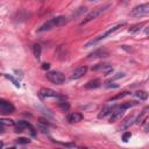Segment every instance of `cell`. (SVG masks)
<instances>
[{
    "instance_id": "obj_1",
    "label": "cell",
    "mask_w": 149,
    "mask_h": 149,
    "mask_svg": "<svg viewBox=\"0 0 149 149\" xmlns=\"http://www.w3.org/2000/svg\"><path fill=\"white\" fill-rule=\"evenodd\" d=\"M66 23V17L64 16H56V17H52L50 20H48L45 23H43L38 29L37 31H47V30H50L52 28H56V27H62Z\"/></svg>"
},
{
    "instance_id": "obj_2",
    "label": "cell",
    "mask_w": 149,
    "mask_h": 149,
    "mask_svg": "<svg viewBox=\"0 0 149 149\" xmlns=\"http://www.w3.org/2000/svg\"><path fill=\"white\" fill-rule=\"evenodd\" d=\"M111 7V5L109 3H104V5H101V6H99V7H97V8H94L91 13H88L87 15H86V17L80 22V24L81 26H84V24H86L87 22H90V21H92L93 19H95V17H98L99 15H101L102 13H105L108 8Z\"/></svg>"
},
{
    "instance_id": "obj_3",
    "label": "cell",
    "mask_w": 149,
    "mask_h": 149,
    "mask_svg": "<svg viewBox=\"0 0 149 149\" xmlns=\"http://www.w3.org/2000/svg\"><path fill=\"white\" fill-rule=\"evenodd\" d=\"M122 26H125V23H119V24H116V26H113L112 28H109L108 30H106L104 34H101V35H99V36H97L95 38H93L92 41H90V42H87L86 44H85V48H88V47H92V45H94V44H97L99 41H101V40H104V38H106L107 36H109L111 34H113L114 31H116L119 28H121Z\"/></svg>"
},
{
    "instance_id": "obj_4",
    "label": "cell",
    "mask_w": 149,
    "mask_h": 149,
    "mask_svg": "<svg viewBox=\"0 0 149 149\" xmlns=\"http://www.w3.org/2000/svg\"><path fill=\"white\" fill-rule=\"evenodd\" d=\"M148 14H149V3H143L140 6H136L129 13V15L133 17H142V16H147Z\"/></svg>"
},
{
    "instance_id": "obj_5",
    "label": "cell",
    "mask_w": 149,
    "mask_h": 149,
    "mask_svg": "<svg viewBox=\"0 0 149 149\" xmlns=\"http://www.w3.org/2000/svg\"><path fill=\"white\" fill-rule=\"evenodd\" d=\"M45 77L48 80H50L51 83L57 84V85H61L65 81V76L59 71H49L45 74Z\"/></svg>"
},
{
    "instance_id": "obj_6",
    "label": "cell",
    "mask_w": 149,
    "mask_h": 149,
    "mask_svg": "<svg viewBox=\"0 0 149 149\" xmlns=\"http://www.w3.org/2000/svg\"><path fill=\"white\" fill-rule=\"evenodd\" d=\"M14 112H15V107L12 102L5 99H0V113L1 114H10Z\"/></svg>"
},
{
    "instance_id": "obj_7",
    "label": "cell",
    "mask_w": 149,
    "mask_h": 149,
    "mask_svg": "<svg viewBox=\"0 0 149 149\" xmlns=\"http://www.w3.org/2000/svg\"><path fill=\"white\" fill-rule=\"evenodd\" d=\"M38 95L41 98H62L56 91H54L51 88H47V87L41 88L38 92Z\"/></svg>"
},
{
    "instance_id": "obj_8",
    "label": "cell",
    "mask_w": 149,
    "mask_h": 149,
    "mask_svg": "<svg viewBox=\"0 0 149 149\" xmlns=\"http://www.w3.org/2000/svg\"><path fill=\"white\" fill-rule=\"evenodd\" d=\"M92 70L93 71H102L105 74H108L113 69H112V66L108 63H99V64L93 65L92 66Z\"/></svg>"
},
{
    "instance_id": "obj_9",
    "label": "cell",
    "mask_w": 149,
    "mask_h": 149,
    "mask_svg": "<svg viewBox=\"0 0 149 149\" xmlns=\"http://www.w3.org/2000/svg\"><path fill=\"white\" fill-rule=\"evenodd\" d=\"M86 71H87V68H86V66H79V68H77V69L72 72L71 78H72V79H79L80 77H83V76L86 73Z\"/></svg>"
},
{
    "instance_id": "obj_10",
    "label": "cell",
    "mask_w": 149,
    "mask_h": 149,
    "mask_svg": "<svg viewBox=\"0 0 149 149\" xmlns=\"http://www.w3.org/2000/svg\"><path fill=\"white\" fill-rule=\"evenodd\" d=\"M107 56H108V52H107L106 50H104V49H98V50L91 52V54L88 55V58L92 59V58H101V57H107Z\"/></svg>"
},
{
    "instance_id": "obj_11",
    "label": "cell",
    "mask_w": 149,
    "mask_h": 149,
    "mask_svg": "<svg viewBox=\"0 0 149 149\" xmlns=\"http://www.w3.org/2000/svg\"><path fill=\"white\" fill-rule=\"evenodd\" d=\"M81 119H83V115H81L80 113H77V112H74V113H71V114L68 116V121H69L70 123L79 122V121H81Z\"/></svg>"
},
{
    "instance_id": "obj_12",
    "label": "cell",
    "mask_w": 149,
    "mask_h": 149,
    "mask_svg": "<svg viewBox=\"0 0 149 149\" xmlns=\"http://www.w3.org/2000/svg\"><path fill=\"white\" fill-rule=\"evenodd\" d=\"M99 86H100V80H99V79H93V80H90V81L85 85V88L92 90V88H98Z\"/></svg>"
},
{
    "instance_id": "obj_13",
    "label": "cell",
    "mask_w": 149,
    "mask_h": 149,
    "mask_svg": "<svg viewBox=\"0 0 149 149\" xmlns=\"http://www.w3.org/2000/svg\"><path fill=\"white\" fill-rule=\"evenodd\" d=\"M114 108H115V106H107V107H105V108L101 111V113L99 114V118H104V116H106L107 114H111Z\"/></svg>"
},
{
    "instance_id": "obj_14",
    "label": "cell",
    "mask_w": 149,
    "mask_h": 149,
    "mask_svg": "<svg viewBox=\"0 0 149 149\" xmlns=\"http://www.w3.org/2000/svg\"><path fill=\"white\" fill-rule=\"evenodd\" d=\"M41 51H42L41 45H40V44H34V47H33V52H34L35 58L40 59V57H41Z\"/></svg>"
},
{
    "instance_id": "obj_15",
    "label": "cell",
    "mask_w": 149,
    "mask_h": 149,
    "mask_svg": "<svg viewBox=\"0 0 149 149\" xmlns=\"http://www.w3.org/2000/svg\"><path fill=\"white\" fill-rule=\"evenodd\" d=\"M58 106H59V108L62 109V111H68L69 108H70V105H69V102L68 101H64V100H61V101H58Z\"/></svg>"
},
{
    "instance_id": "obj_16",
    "label": "cell",
    "mask_w": 149,
    "mask_h": 149,
    "mask_svg": "<svg viewBox=\"0 0 149 149\" xmlns=\"http://www.w3.org/2000/svg\"><path fill=\"white\" fill-rule=\"evenodd\" d=\"M144 24H146L144 22H141V23H137V24L130 27V28H129V33H136V31H139V30L141 29V27H143Z\"/></svg>"
},
{
    "instance_id": "obj_17",
    "label": "cell",
    "mask_w": 149,
    "mask_h": 149,
    "mask_svg": "<svg viewBox=\"0 0 149 149\" xmlns=\"http://www.w3.org/2000/svg\"><path fill=\"white\" fill-rule=\"evenodd\" d=\"M135 95H136L140 100H146V99L148 98V94H147V92H144V91H137V92L135 93Z\"/></svg>"
},
{
    "instance_id": "obj_18",
    "label": "cell",
    "mask_w": 149,
    "mask_h": 149,
    "mask_svg": "<svg viewBox=\"0 0 149 149\" xmlns=\"http://www.w3.org/2000/svg\"><path fill=\"white\" fill-rule=\"evenodd\" d=\"M15 142H16L17 144H28V143L30 142V140L27 139V137H19V139L15 140Z\"/></svg>"
},
{
    "instance_id": "obj_19",
    "label": "cell",
    "mask_w": 149,
    "mask_h": 149,
    "mask_svg": "<svg viewBox=\"0 0 149 149\" xmlns=\"http://www.w3.org/2000/svg\"><path fill=\"white\" fill-rule=\"evenodd\" d=\"M147 111H148V107H146V108L143 109V112L141 113V115H139V118H137V119L135 120V121H136L137 123H141V122H142V119L147 116Z\"/></svg>"
},
{
    "instance_id": "obj_20",
    "label": "cell",
    "mask_w": 149,
    "mask_h": 149,
    "mask_svg": "<svg viewBox=\"0 0 149 149\" xmlns=\"http://www.w3.org/2000/svg\"><path fill=\"white\" fill-rule=\"evenodd\" d=\"M128 94H130L129 92H127V91H123V92H121L120 94H118V95H115V97H113V98H111L109 100L112 101V100H116V99H120V98H123V97H126V95H128Z\"/></svg>"
},
{
    "instance_id": "obj_21",
    "label": "cell",
    "mask_w": 149,
    "mask_h": 149,
    "mask_svg": "<svg viewBox=\"0 0 149 149\" xmlns=\"http://www.w3.org/2000/svg\"><path fill=\"white\" fill-rule=\"evenodd\" d=\"M0 125L13 126V125H14V122H13V120H8V119H0Z\"/></svg>"
},
{
    "instance_id": "obj_22",
    "label": "cell",
    "mask_w": 149,
    "mask_h": 149,
    "mask_svg": "<svg viewBox=\"0 0 149 149\" xmlns=\"http://www.w3.org/2000/svg\"><path fill=\"white\" fill-rule=\"evenodd\" d=\"M133 121H134V118H133V116H132V118H130V116H129V118H127V119H126V121H125V123H123V126H122V128H127L129 125H132V123H133Z\"/></svg>"
},
{
    "instance_id": "obj_23",
    "label": "cell",
    "mask_w": 149,
    "mask_h": 149,
    "mask_svg": "<svg viewBox=\"0 0 149 149\" xmlns=\"http://www.w3.org/2000/svg\"><path fill=\"white\" fill-rule=\"evenodd\" d=\"M119 85L118 84H114L112 80H108V81H106L105 83V87H107V88H109V87H113V88H116Z\"/></svg>"
},
{
    "instance_id": "obj_24",
    "label": "cell",
    "mask_w": 149,
    "mask_h": 149,
    "mask_svg": "<svg viewBox=\"0 0 149 149\" xmlns=\"http://www.w3.org/2000/svg\"><path fill=\"white\" fill-rule=\"evenodd\" d=\"M130 136H132V134H130V132H126L123 135H122V140L125 141V142H127L129 139H130Z\"/></svg>"
},
{
    "instance_id": "obj_25",
    "label": "cell",
    "mask_w": 149,
    "mask_h": 149,
    "mask_svg": "<svg viewBox=\"0 0 149 149\" xmlns=\"http://www.w3.org/2000/svg\"><path fill=\"white\" fill-rule=\"evenodd\" d=\"M5 77H6V78H8L9 80H12V81L14 83V85H15L16 87H20V84H19V81H16V80H15V79H14L13 77H10V76H8V74H5Z\"/></svg>"
},
{
    "instance_id": "obj_26",
    "label": "cell",
    "mask_w": 149,
    "mask_h": 149,
    "mask_svg": "<svg viewBox=\"0 0 149 149\" xmlns=\"http://www.w3.org/2000/svg\"><path fill=\"white\" fill-rule=\"evenodd\" d=\"M49 66H50V64H48V63H45V64H43V66H42V68H43V69L45 70V69H49Z\"/></svg>"
},
{
    "instance_id": "obj_27",
    "label": "cell",
    "mask_w": 149,
    "mask_h": 149,
    "mask_svg": "<svg viewBox=\"0 0 149 149\" xmlns=\"http://www.w3.org/2000/svg\"><path fill=\"white\" fill-rule=\"evenodd\" d=\"M2 147H3V143H2L1 141H0V148H2Z\"/></svg>"
},
{
    "instance_id": "obj_28",
    "label": "cell",
    "mask_w": 149,
    "mask_h": 149,
    "mask_svg": "<svg viewBox=\"0 0 149 149\" xmlns=\"http://www.w3.org/2000/svg\"><path fill=\"white\" fill-rule=\"evenodd\" d=\"M122 1H123V3H127V1H128V0H122Z\"/></svg>"
},
{
    "instance_id": "obj_29",
    "label": "cell",
    "mask_w": 149,
    "mask_h": 149,
    "mask_svg": "<svg viewBox=\"0 0 149 149\" xmlns=\"http://www.w3.org/2000/svg\"><path fill=\"white\" fill-rule=\"evenodd\" d=\"M90 1H95V0H90Z\"/></svg>"
}]
</instances>
